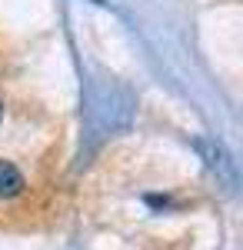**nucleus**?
Segmentation results:
<instances>
[{
	"label": "nucleus",
	"mask_w": 243,
	"mask_h": 250,
	"mask_svg": "<svg viewBox=\"0 0 243 250\" xmlns=\"http://www.w3.org/2000/svg\"><path fill=\"white\" fill-rule=\"evenodd\" d=\"M20 190H23V173L14 164L0 160V197H17Z\"/></svg>",
	"instance_id": "obj_1"
},
{
	"label": "nucleus",
	"mask_w": 243,
	"mask_h": 250,
	"mask_svg": "<svg viewBox=\"0 0 243 250\" xmlns=\"http://www.w3.org/2000/svg\"><path fill=\"white\" fill-rule=\"evenodd\" d=\"M94 3H103V0H94Z\"/></svg>",
	"instance_id": "obj_2"
}]
</instances>
